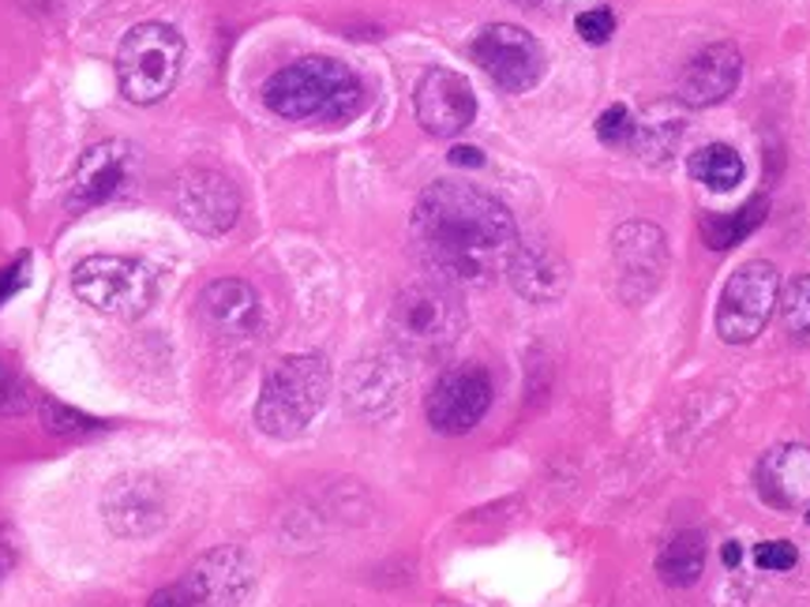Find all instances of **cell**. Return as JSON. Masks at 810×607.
<instances>
[{"label":"cell","mask_w":810,"mask_h":607,"mask_svg":"<svg viewBox=\"0 0 810 607\" xmlns=\"http://www.w3.org/2000/svg\"><path fill=\"white\" fill-rule=\"evenodd\" d=\"M413 248L432 281L451 289L492 286L510 266L518 226L488 191L435 180L413 206Z\"/></svg>","instance_id":"1"},{"label":"cell","mask_w":810,"mask_h":607,"mask_svg":"<svg viewBox=\"0 0 810 607\" xmlns=\"http://www.w3.org/2000/svg\"><path fill=\"white\" fill-rule=\"evenodd\" d=\"M263 102L286 121H319L342 128L365 110V83L334 56H304L267 79Z\"/></svg>","instance_id":"2"},{"label":"cell","mask_w":810,"mask_h":607,"mask_svg":"<svg viewBox=\"0 0 810 607\" xmlns=\"http://www.w3.org/2000/svg\"><path fill=\"white\" fill-rule=\"evenodd\" d=\"M330 394V364L316 353H296L267 371L255 402V423L275 439H296Z\"/></svg>","instance_id":"3"},{"label":"cell","mask_w":810,"mask_h":607,"mask_svg":"<svg viewBox=\"0 0 810 607\" xmlns=\"http://www.w3.org/2000/svg\"><path fill=\"white\" fill-rule=\"evenodd\" d=\"M387 327L405 356H440L466 330V304L443 281H417L394 296Z\"/></svg>","instance_id":"4"},{"label":"cell","mask_w":810,"mask_h":607,"mask_svg":"<svg viewBox=\"0 0 810 607\" xmlns=\"http://www.w3.org/2000/svg\"><path fill=\"white\" fill-rule=\"evenodd\" d=\"M185 64V38L169 23H139L124 35L117 49L121 94L131 105H159L173 94Z\"/></svg>","instance_id":"5"},{"label":"cell","mask_w":810,"mask_h":607,"mask_svg":"<svg viewBox=\"0 0 810 607\" xmlns=\"http://www.w3.org/2000/svg\"><path fill=\"white\" fill-rule=\"evenodd\" d=\"M72 289L83 304L113 319H139L159 296L154 270L128 255H87L72 270Z\"/></svg>","instance_id":"6"},{"label":"cell","mask_w":810,"mask_h":607,"mask_svg":"<svg viewBox=\"0 0 810 607\" xmlns=\"http://www.w3.org/2000/svg\"><path fill=\"white\" fill-rule=\"evenodd\" d=\"M781 301V274L773 263L755 260L724 281L721 304H717V334L729 345H747L765 330Z\"/></svg>","instance_id":"7"},{"label":"cell","mask_w":810,"mask_h":607,"mask_svg":"<svg viewBox=\"0 0 810 607\" xmlns=\"http://www.w3.org/2000/svg\"><path fill=\"white\" fill-rule=\"evenodd\" d=\"M473 61L484 68V76L507 94H526L544 79V49L529 30L515 23H488L473 38Z\"/></svg>","instance_id":"8"},{"label":"cell","mask_w":810,"mask_h":607,"mask_svg":"<svg viewBox=\"0 0 810 607\" xmlns=\"http://www.w3.org/2000/svg\"><path fill=\"white\" fill-rule=\"evenodd\" d=\"M611 260L619 274V296L627 304H642L668 274V240L649 222H623L611 237Z\"/></svg>","instance_id":"9"},{"label":"cell","mask_w":810,"mask_h":607,"mask_svg":"<svg viewBox=\"0 0 810 607\" xmlns=\"http://www.w3.org/2000/svg\"><path fill=\"white\" fill-rule=\"evenodd\" d=\"M492 409V379L477 364H461L435 379L425 402V417L440 435H466Z\"/></svg>","instance_id":"10"},{"label":"cell","mask_w":810,"mask_h":607,"mask_svg":"<svg viewBox=\"0 0 810 607\" xmlns=\"http://www.w3.org/2000/svg\"><path fill=\"white\" fill-rule=\"evenodd\" d=\"M173 206L188 229L203 237H222L237 226L241 195L237 185L218 169H185L173 185Z\"/></svg>","instance_id":"11"},{"label":"cell","mask_w":810,"mask_h":607,"mask_svg":"<svg viewBox=\"0 0 810 607\" xmlns=\"http://www.w3.org/2000/svg\"><path fill=\"white\" fill-rule=\"evenodd\" d=\"M102 518L110 532L124 540H143L159 532L169 518V498H165L162 480L128 472V477L110 480L102 495Z\"/></svg>","instance_id":"12"},{"label":"cell","mask_w":810,"mask_h":607,"mask_svg":"<svg viewBox=\"0 0 810 607\" xmlns=\"http://www.w3.org/2000/svg\"><path fill=\"white\" fill-rule=\"evenodd\" d=\"M413 110H417V121L428 136L451 139L473 124L477 98L466 76H458V72H451V68H428L417 83Z\"/></svg>","instance_id":"13"},{"label":"cell","mask_w":810,"mask_h":607,"mask_svg":"<svg viewBox=\"0 0 810 607\" xmlns=\"http://www.w3.org/2000/svg\"><path fill=\"white\" fill-rule=\"evenodd\" d=\"M131 162H136V151H131V143H124V139H105V143L90 147V151L79 157L76 173H72V185H68L72 211H90V206L110 203V199L128 185Z\"/></svg>","instance_id":"14"},{"label":"cell","mask_w":810,"mask_h":607,"mask_svg":"<svg viewBox=\"0 0 810 607\" xmlns=\"http://www.w3.org/2000/svg\"><path fill=\"white\" fill-rule=\"evenodd\" d=\"M200 319L218 342H248L263 323L260 293L241 278H214L200 293Z\"/></svg>","instance_id":"15"},{"label":"cell","mask_w":810,"mask_h":607,"mask_svg":"<svg viewBox=\"0 0 810 607\" xmlns=\"http://www.w3.org/2000/svg\"><path fill=\"white\" fill-rule=\"evenodd\" d=\"M180 581H185L206 607H241L255 585V567L241 547L226 544V547L206 552L203 559H195Z\"/></svg>","instance_id":"16"},{"label":"cell","mask_w":810,"mask_h":607,"mask_svg":"<svg viewBox=\"0 0 810 607\" xmlns=\"http://www.w3.org/2000/svg\"><path fill=\"white\" fill-rule=\"evenodd\" d=\"M743 76V56L732 41H713L701 53H694L687 68L680 72V102L706 110V105H721L732 98Z\"/></svg>","instance_id":"17"},{"label":"cell","mask_w":810,"mask_h":607,"mask_svg":"<svg viewBox=\"0 0 810 607\" xmlns=\"http://www.w3.org/2000/svg\"><path fill=\"white\" fill-rule=\"evenodd\" d=\"M758 492L770 506L796 510L810 506V451L807 446H776L758 461Z\"/></svg>","instance_id":"18"},{"label":"cell","mask_w":810,"mask_h":607,"mask_svg":"<svg viewBox=\"0 0 810 607\" xmlns=\"http://www.w3.org/2000/svg\"><path fill=\"white\" fill-rule=\"evenodd\" d=\"M510 286L526 296L529 304H552L567 293V263L552 252L548 244H518L510 255Z\"/></svg>","instance_id":"19"},{"label":"cell","mask_w":810,"mask_h":607,"mask_svg":"<svg viewBox=\"0 0 810 607\" xmlns=\"http://www.w3.org/2000/svg\"><path fill=\"white\" fill-rule=\"evenodd\" d=\"M402 402V371L387 361H360L350 376V409L360 417H387Z\"/></svg>","instance_id":"20"},{"label":"cell","mask_w":810,"mask_h":607,"mask_svg":"<svg viewBox=\"0 0 810 607\" xmlns=\"http://www.w3.org/2000/svg\"><path fill=\"white\" fill-rule=\"evenodd\" d=\"M765 214H770L765 195L750 199V203H743L739 211H732V214H706V218H701V240H706L713 252H729V248L747 240L750 232L762 226Z\"/></svg>","instance_id":"21"},{"label":"cell","mask_w":810,"mask_h":607,"mask_svg":"<svg viewBox=\"0 0 810 607\" xmlns=\"http://www.w3.org/2000/svg\"><path fill=\"white\" fill-rule=\"evenodd\" d=\"M701 570H706V540H701V532H675L672 544L660 552L657 559V573L665 585L672 589H691L694 581L701 578Z\"/></svg>","instance_id":"22"},{"label":"cell","mask_w":810,"mask_h":607,"mask_svg":"<svg viewBox=\"0 0 810 607\" xmlns=\"http://www.w3.org/2000/svg\"><path fill=\"white\" fill-rule=\"evenodd\" d=\"M683 131V116L672 110V105H653L646 113V121H634V136L631 143L638 147L649 162H660V157H672V147Z\"/></svg>","instance_id":"23"},{"label":"cell","mask_w":810,"mask_h":607,"mask_svg":"<svg viewBox=\"0 0 810 607\" xmlns=\"http://www.w3.org/2000/svg\"><path fill=\"white\" fill-rule=\"evenodd\" d=\"M691 177L713 191H732L743 180V157L724 143H709L691 157Z\"/></svg>","instance_id":"24"},{"label":"cell","mask_w":810,"mask_h":607,"mask_svg":"<svg viewBox=\"0 0 810 607\" xmlns=\"http://www.w3.org/2000/svg\"><path fill=\"white\" fill-rule=\"evenodd\" d=\"M776 304H781L784 330H788L792 338H799V342H810V274L792 278Z\"/></svg>","instance_id":"25"},{"label":"cell","mask_w":810,"mask_h":607,"mask_svg":"<svg viewBox=\"0 0 810 607\" xmlns=\"http://www.w3.org/2000/svg\"><path fill=\"white\" fill-rule=\"evenodd\" d=\"M41 423H46V431H53V435H79V431L98 428L94 417H87V413H79V409H68V405H61V402H41Z\"/></svg>","instance_id":"26"},{"label":"cell","mask_w":810,"mask_h":607,"mask_svg":"<svg viewBox=\"0 0 810 607\" xmlns=\"http://www.w3.org/2000/svg\"><path fill=\"white\" fill-rule=\"evenodd\" d=\"M631 136H634V116H631L627 105H608V110L597 116V139H600V143L623 147V143H631Z\"/></svg>","instance_id":"27"},{"label":"cell","mask_w":810,"mask_h":607,"mask_svg":"<svg viewBox=\"0 0 810 607\" xmlns=\"http://www.w3.org/2000/svg\"><path fill=\"white\" fill-rule=\"evenodd\" d=\"M574 27H578V35H582V41L605 46V41L616 35V15H611L608 8H590V12L578 15Z\"/></svg>","instance_id":"28"},{"label":"cell","mask_w":810,"mask_h":607,"mask_svg":"<svg viewBox=\"0 0 810 607\" xmlns=\"http://www.w3.org/2000/svg\"><path fill=\"white\" fill-rule=\"evenodd\" d=\"M796 562H799V552H796V544H788V540H765V544L755 547V567H762V570L784 573V570L796 567Z\"/></svg>","instance_id":"29"},{"label":"cell","mask_w":810,"mask_h":607,"mask_svg":"<svg viewBox=\"0 0 810 607\" xmlns=\"http://www.w3.org/2000/svg\"><path fill=\"white\" fill-rule=\"evenodd\" d=\"M27 270H30V255H20L12 266H4V270H0V307L12 301L23 286H27Z\"/></svg>","instance_id":"30"},{"label":"cell","mask_w":810,"mask_h":607,"mask_svg":"<svg viewBox=\"0 0 810 607\" xmlns=\"http://www.w3.org/2000/svg\"><path fill=\"white\" fill-rule=\"evenodd\" d=\"M23 405H27V394H23V382L12 376V371L0 364V413H23Z\"/></svg>","instance_id":"31"},{"label":"cell","mask_w":810,"mask_h":607,"mask_svg":"<svg viewBox=\"0 0 810 607\" xmlns=\"http://www.w3.org/2000/svg\"><path fill=\"white\" fill-rule=\"evenodd\" d=\"M147 607H206V604L192 593V589L185 585V581H177V585L159 589V593L151 596V604H147Z\"/></svg>","instance_id":"32"},{"label":"cell","mask_w":810,"mask_h":607,"mask_svg":"<svg viewBox=\"0 0 810 607\" xmlns=\"http://www.w3.org/2000/svg\"><path fill=\"white\" fill-rule=\"evenodd\" d=\"M446 157H451V165H466V169H481L484 165V154L477 147H454Z\"/></svg>","instance_id":"33"},{"label":"cell","mask_w":810,"mask_h":607,"mask_svg":"<svg viewBox=\"0 0 810 607\" xmlns=\"http://www.w3.org/2000/svg\"><path fill=\"white\" fill-rule=\"evenodd\" d=\"M15 567V544L8 540V532L0 529V581L8 578V570Z\"/></svg>","instance_id":"34"},{"label":"cell","mask_w":810,"mask_h":607,"mask_svg":"<svg viewBox=\"0 0 810 607\" xmlns=\"http://www.w3.org/2000/svg\"><path fill=\"white\" fill-rule=\"evenodd\" d=\"M515 4H522V8H548V12H552V8H564L567 0H515Z\"/></svg>","instance_id":"35"},{"label":"cell","mask_w":810,"mask_h":607,"mask_svg":"<svg viewBox=\"0 0 810 607\" xmlns=\"http://www.w3.org/2000/svg\"><path fill=\"white\" fill-rule=\"evenodd\" d=\"M739 559H743L739 544H729V547H724V567H739Z\"/></svg>","instance_id":"36"},{"label":"cell","mask_w":810,"mask_h":607,"mask_svg":"<svg viewBox=\"0 0 810 607\" xmlns=\"http://www.w3.org/2000/svg\"><path fill=\"white\" fill-rule=\"evenodd\" d=\"M807 521H810V506H807Z\"/></svg>","instance_id":"37"}]
</instances>
